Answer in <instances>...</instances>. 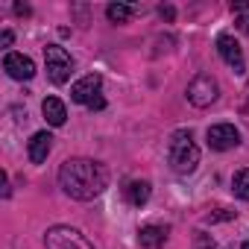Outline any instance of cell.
<instances>
[{
    "label": "cell",
    "instance_id": "5",
    "mask_svg": "<svg viewBox=\"0 0 249 249\" xmlns=\"http://www.w3.org/2000/svg\"><path fill=\"white\" fill-rule=\"evenodd\" d=\"M217 97H220V85H217V79H214L211 73H196V76L191 79V85H188V100H191V106L208 108V106L217 103Z\"/></svg>",
    "mask_w": 249,
    "mask_h": 249
},
{
    "label": "cell",
    "instance_id": "20",
    "mask_svg": "<svg viewBox=\"0 0 249 249\" xmlns=\"http://www.w3.org/2000/svg\"><path fill=\"white\" fill-rule=\"evenodd\" d=\"M231 12H249V0H237V3H231Z\"/></svg>",
    "mask_w": 249,
    "mask_h": 249
},
{
    "label": "cell",
    "instance_id": "23",
    "mask_svg": "<svg viewBox=\"0 0 249 249\" xmlns=\"http://www.w3.org/2000/svg\"><path fill=\"white\" fill-rule=\"evenodd\" d=\"M103 106H106V100H103V97H97V100H94V103H91V106H88V108H94V111H100V108H103Z\"/></svg>",
    "mask_w": 249,
    "mask_h": 249
},
{
    "label": "cell",
    "instance_id": "7",
    "mask_svg": "<svg viewBox=\"0 0 249 249\" xmlns=\"http://www.w3.org/2000/svg\"><path fill=\"white\" fill-rule=\"evenodd\" d=\"M240 144V132L231 126V123H214V126H208V147L211 150H231Z\"/></svg>",
    "mask_w": 249,
    "mask_h": 249
},
{
    "label": "cell",
    "instance_id": "16",
    "mask_svg": "<svg viewBox=\"0 0 249 249\" xmlns=\"http://www.w3.org/2000/svg\"><path fill=\"white\" fill-rule=\"evenodd\" d=\"M234 217H237V211H231V208H217V211L205 214V223H226V220H234Z\"/></svg>",
    "mask_w": 249,
    "mask_h": 249
},
{
    "label": "cell",
    "instance_id": "2",
    "mask_svg": "<svg viewBox=\"0 0 249 249\" xmlns=\"http://www.w3.org/2000/svg\"><path fill=\"white\" fill-rule=\"evenodd\" d=\"M167 159H170L173 173H179V176H188V173L196 170V164H199V147L194 144V135L188 129H179V132L170 135Z\"/></svg>",
    "mask_w": 249,
    "mask_h": 249
},
{
    "label": "cell",
    "instance_id": "14",
    "mask_svg": "<svg viewBox=\"0 0 249 249\" xmlns=\"http://www.w3.org/2000/svg\"><path fill=\"white\" fill-rule=\"evenodd\" d=\"M106 15L111 24H126L132 15H138V6H129V3H108L106 6Z\"/></svg>",
    "mask_w": 249,
    "mask_h": 249
},
{
    "label": "cell",
    "instance_id": "10",
    "mask_svg": "<svg viewBox=\"0 0 249 249\" xmlns=\"http://www.w3.org/2000/svg\"><path fill=\"white\" fill-rule=\"evenodd\" d=\"M50 150H53V135H50V132H36V135L30 138V144H27V156H30L33 164L47 161Z\"/></svg>",
    "mask_w": 249,
    "mask_h": 249
},
{
    "label": "cell",
    "instance_id": "17",
    "mask_svg": "<svg viewBox=\"0 0 249 249\" xmlns=\"http://www.w3.org/2000/svg\"><path fill=\"white\" fill-rule=\"evenodd\" d=\"M194 249H217L214 237L205 234V231H194Z\"/></svg>",
    "mask_w": 249,
    "mask_h": 249
},
{
    "label": "cell",
    "instance_id": "22",
    "mask_svg": "<svg viewBox=\"0 0 249 249\" xmlns=\"http://www.w3.org/2000/svg\"><path fill=\"white\" fill-rule=\"evenodd\" d=\"M12 38H15V36H12V30H3V36H0V44L9 47V44H12Z\"/></svg>",
    "mask_w": 249,
    "mask_h": 249
},
{
    "label": "cell",
    "instance_id": "21",
    "mask_svg": "<svg viewBox=\"0 0 249 249\" xmlns=\"http://www.w3.org/2000/svg\"><path fill=\"white\" fill-rule=\"evenodd\" d=\"M240 108L249 114V82H246V88H243V100H240Z\"/></svg>",
    "mask_w": 249,
    "mask_h": 249
},
{
    "label": "cell",
    "instance_id": "3",
    "mask_svg": "<svg viewBox=\"0 0 249 249\" xmlns=\"http://www.w3.org/2000/svg\"><path fill=\"white\" fill-rule=\"evenodd\" d=\"M47 249H94V243L73 226H50L44 234Z\"/></svg>",
    "mask_w": 249,
    "mask_h": 249
},
{
    "label": "cell",
    "instance_id": "11",
    "mask_svg": "<svg viewBox=\"0 0 249 249\" xmlns=\"http://www.w3.org/2000/svg\"><path fill=\"white\" fill-rule=\"evenodd\" d=\"M138 243H141V249H161L167 243V229L164 226H141Z\"/></svg>",
    "mask_w": 249,
    "mask_h": 249
},
{
    "label": "cell",
    "instance_id": "6",
    "mask_svg": "<svg viewBox=\"0 0 249 249\" xmlns=\"http://www.w3.org/2000/svg\"><path fill=\"white\" fill-rule=\"evenodd\" d=\"M217 53H220V59L234 71V73H246V62H243V50H240V44L234 41V36H217Z\"/></svg>",
    "mask_w": 249,
    "mask_h": 249
},
{
    "label": "cell",
    "instance_id": "25",
    "mask_svg": "<svg viewBox=\"0 0 249 249\" xmlns=\"http://www.w3.org/2000/svg\"><path fill=\"white\" fill-rule=\"evenodd\" d=\"M243 249H249V237H246V240H243Z\"/></svg>",
    "mask_w": 249,
    "mask_h": 249
},
{
    "label": "cell",
    "instance_id": "12",
    "mask_svg": "<svg viewBox=\"0 0 249 249\" xmlns=\"http://www.w3.org/2000/svg\"><path fill=\"white\" fill-rule=\"evenodd\" d=\"M41 111H44V117H47L50 126H62V123L68 120V108H65V103L59 97H44Z\"/></svg>",
    "mask_w": 249,
    "mask_h": 249
},
{
    "label": "cell",
    "instance_id": "24",
    "mask_svg": "<svg viewBox=\"0 0 249 249\" xmlns=\"http://www.w3.org/2000/svg\"><path fill=\"white\" fill-rule=\"evenodd\" d=\"M15 12H18V15H30V6H21V3H18V6H15Z\"/></svg>",
    "mask_w": 249,
    "mask_h": 249
},
{
    "label": "cell",
    "instance_id": "9",
    "mask_svg": "<svg viewBox=\"0 0 249 249\" xmlns=\"http://www.w3.org/2000/svg\"><path fill=\"white\" fill-rule=\"evenodd\" d=\"M3 71H6L12 79L27 82V79L36 76V62H33L30 56H24V53H6V59H3Z\"/></svg>",
    "mask_w": 249,
    "mask_h": 249
},
{
    "label": "cell",
    "instance_id": "8",
    "mask_svg": "<svg viewBox=\"0 0 249 249\" xmlns=\"http://www.w3.org/2000/svg\"><path fill=\"white\" fill-rule=\"evenodd\" d=\"M100 88H103V76H100V73H88V76H82L79 82H73L71 100H73V103H82V106H91V103L100 97Z\"/></svg>",
    "mask_w": 249,
    "mask_h": 249
},
{
    "label": "cell",
    "instance_id": "18",
    "mask_svg": "<svg viewBox=\"0 0 249 249\" xmlns=\"http://www.w3.org/2000/svg\"><path fill=\"white\" fill-rule=\"evenodd\" d=\"M159 15H161L164 21H173V18H176V9H173V6H161V9H159Z\"/></svg>",
    "mask_w": 249,
    "mask_h": 249
},
{
    "label": "cell",
    "instance_id": "4",
    "mask_svg": "<svg viewBox=\"0 0 249 249\" xmlns=\"http://www.w3.org/2000/svg\"><path fill=\"white\" fill-rule=\"evenodd\" d=\"M44 65H47V76L53 85H65L71 79V71H73V59L65 47L59 44H47L44 47Z\"/></svg>",
    "mask_w": 249,
    "mask_h": 249
},
{
    "label": "cell",
    "instance_id": "1",
    "mask_svg": "<svg viewBox=\"0 0 249 249\" xmlns=\"http://www.w3.org/2000/svg\"><path fill=\"white\" fill-rule=\"evenodd\" d=\"M59 188L71 199L91 202L108 188V170L94 159H68L59 167Z\"/></svg>",
    "mask_w": 249,
    "mask_h": 249
},
{
    "label": "cell",
    "instance_id": "19",
    "mask_svg": "<svg viewBox=\"0 0 249 249\" xmlns=\"http://www.w3.org/2000/svg\"><path fill=\"white\" fill-rule=\"evenodd\" d=\"M234 24H237V30H240V33H249V15H240Z\"/></svg>",
    "mask_w": 249,
    "mask_h": 249
},
{
    "label": "cell",
    "instance_id": "15",
    "mask_svg": "<svg viewBox=\"0 0 249 249\" xmlns=\"http://www.w3.org/2000/svg\"><path fill=\"white\" fill-rule=\"evenodd\" d=\"M231 191H234L237 199H246V202H249V167H243V170L234 173V179H231Z\"/></svg>",
    "mask_w": 249,
    "mask_h": 249
},
{
    "label": "cell",
    "instance_id": "13",
    "mask_svg": "<svg viewBox=\"0 0 249 249\" xmlns=\"http://www.w3.org/2000/svg\"><path fill=\"white\" fill-rule=\"evenodd\" d=\"M126 199H129V205H135V208H141L147 199H150V182H144V179H135V182H129L126 188Z\"/></svg>",
    "mask_w": 249,
    "mask_h": 249
}]
</instances>
